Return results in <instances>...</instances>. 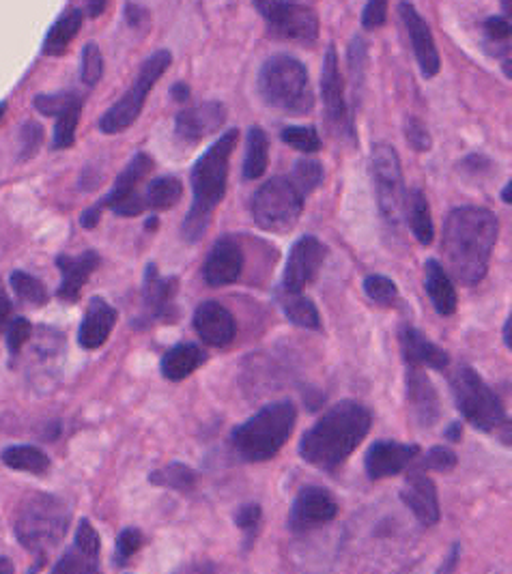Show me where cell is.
<instances>
[{
  "label": "cell",
  "mask_w": 512,
  "mask_h": 574,
  "mask_svg": "<svg viewBox=\"0 0 512 574\" xmlns=\"http://www.w3.org/2000/svg\"><path fill=\"white\" fill-rule=\"evenodd\" d=\"M155 168L153 157L147 153H136L130 164H127L121 175H117L112 190L99 200L104 209H110L121 218H136L142 211L147 209L145 194L138 192V185L145 181V177Z\"/></svg>",
  "instance_id": "12"
},
{
  "label": "cell",
  "mask_w": 512,
  "mask_h": 574,
  "mask_svg": "<svg viewBox=\"0 0 512 574\" xmlns=\"http://www.w3.org/2000/svg\"><path fill=\"white\" fill-rule=\"evenodd\" d=\"M147 231H155V226H158V218H151V220H147Z\"/></svg>",
  "instance_id": "63"
},
{
  "label": "cell",
  "mask_w": 512,
  "mask_h": 574,
  "mask_svg": "<svg viewBox=\"0 0 512 574\" xmlns=\"http://www.w3.org/2000/svg\"><path fill=\"white\" fill-rule=\"evenodd\" d=\"M80 112H82V108H74V110H69V112L61 114L59 119H56L54 132H52V149L63 151V149L74 147Z\"/></svg>",
  "instance_id": "42"
},
{
  "label": "cell",
  "mask_w": 512,
  "mask_h": 574,
  "mask_svg": "<svg viewBox=\"0 0 512 574\" xmlns=\"http://www.w3.org/2000/svg\"><path fill=\"white\" fill-rule=\"evenodd\" d=\"M207 362V353L203 347H198L194 342H179L173 349H168L162 357V377L166 381L179 383L186 377H190L192 372H196Z\"/></svg>",
  "instance_id": "29"
},
{
  "label": "cell",
  "mask_w": 512,
  "mask_h": 574,
  "mask_svg": "<svg viewBox=\"0 0 512 574\" xmlns=\"http://www.w3.org/2000/svg\"><path fill=\"white\" fill-rule=\"evenodd\" d=\"M252 3L274 37L308 48L317 43L319 16L306 3L300 0H252Z\"/></svg>",
  "instance_id": "10"
},
{
  "label": "cell",
  "mask_w": 512,
  "mask_h": 574,
  "mask_svg": "<svg viewBox=\"0 0 512 574\" xmlns=\"http://www.w3.org/2000/svg\"><path fill=\"white\" fill-rule=\"evenodd\" d=\"M500 235V222L485 207H457L448 213L442 233V254L450 276L463 286L485 280Z\"/></svg>",
  "instance_id": "1"
},
{
  "label": "cell",
  "mask_w": 512,
  "mask_h": 574,
  "mask_svg": "<svg viewBox=\"0 0 512 574\" xmlns=\"http://www.w3.org/2000/svg\"><path fill=\"white\" fill-rule=\"evenodd\" d=\"M269 164V140L259 125L248 129L246 157H244V179L254 181L265 175Z\"/></svg>",
  "instance_id": "33"
},
{
  "label": "cell",
  "mask_w": 512,
  "mask_h": 574,
  "mask_svg": "<svg viewBox=\"0 0 512 574\" xmlns=\"http://www.w3.org/2000/svg\"><path fill=\"white\" fill-rule=\"evenodd\" d=\"M420 454L416 443H396V441H377L368 448L364 456V469L368 480L379 482L405 471L414 458Z\"/></svg>",
  "instance_id": "18"
},
{
  "label": "cell",
  "mask_w": 512,
  "mask_h": 574,
  "mask_svg": "<svg viewBox=\"0 0 512 574\" xmlns=\"http://www.w3.org/2000/svg\"><path fill=\"white\" fill-rule=\"evenodd\" d=\"M119 319L117 308H112L104 297H91L87 312H84V319L78 329V344L82 349L95 351L99 347H104L108 342L112 329H115Z\"/></svg>",
  "instance_id": "25"
},
{
  "label": "cell",
  "mask_w": 512,
  "mask_h": 574,
  "mask_svg": "<svg viewBox=\"0 0 512 574\" xmlns=\"http://www.w3.org/2000/svg\"><path fill=\"white\" fill-rule=\"evenodd\" d=\"M99 549H102V542H99L97 529L89 519H82L76 529L74 544L54 564L52 572H99Z\"/></svg>",
  "instance_id": "22"
},
{
  "label": "cell",
  "mask_w": 512,
  "mask_h": 574,
  "mask_svg": "<svg viewBox=\"0 0 512 574\" xmlns=\"http://www.w3.org/2000/svg\"><path fill=\"white\" fill-rule=\"evenodd\" d=\"M239 132L229 129L222 134L213 145L198 157L192 166L190 185H192V205L181 224V235L186 241L196 243L201 239L209 222L213 218V211L222 203L229 188V170H231V155L237 145Z\"/></svg>",
  "instance_id": "3"
},
{
  "label": "cell",
  "mask_w": 512,
  "mask_h": 574,
  "mask_svg": "<svg viewBox=\"0 0 512 574\" xmlns=\"http://www.w3.org/2000/svg\"><path fill=\"white\" fill-rule=\"evenodd\" d=\"M304 200L306 194L293 181V177H274L254 192L250 213L256 226L263 228V231L284 235L293 231V226L300 220Z\"/></svg>",
  "instance_id": "7"
},
{
  "label": "cell",
  "mask_w": 512,
  "mask_h": 574,
  "mask_svg": "<svg viewBox=\"0 0 512 574\" xmlns=\"http://www.w3.org/2000/svg\"><path fill=\"white\" fill-rule=\"evenodd\" d=\"M99 261H102V258L93 250H87L78 256H56V269L61 271V284L59 289H56V297L61 301H69V304L78 301L82 286L89 282L93 271L99 267Z\"/></svg>",
  "instance_id": "26"
},
{
  "label": "cell",
  "mask_w": 512,
  "mask_h": 574,
  "mask_svg": "<svg viewBox=\"0 0 512 574\" xmlns=\"http://www.w3.org/2000/svg\"><path fill=\"white\" fill-rule=\"evenodd\" d=\"M3 463L13 471L33 473V476H44L50 471L52 461L46 452L35 446H9L3 450Z\"/></svg>",
  "instance_id": "34"
},
{
  "label": "cell",
  "mask_w": 512,
  "mask_h": 574,
  "mask_svg": "<svg viewBox=\"0 0 512 574\" xmlns=\"http://www.w3.org/2000/svg\"><path fill=\"white\" fill-rule=\"evenodd\" d=\"M373 426V415L355 400H343L327 409L300 441V456L308 465L334 471L358 450Z\"/></svg>",
  "instance_id": "2"
},
{
  "label": "cell",
  "mask_w": 512,
  "mask_h": 574,
  "mask_svg": "<svg viewBox=\"0 0 512 574\" xmlns=\"http://www.w3.org/2000/svg\"><path fill=\"white\" fill-rule=\"evenodd\" d=\"M82 22H84L82 9H69L67 13H63V16L52 24V28L44 39V54L61 56L69 48V43L74 41V37L78 35Z\"/></svg>",
  "instance_id": "32"
},
{
  "label": "cell",
  "mask_w": 512,
  "mask_h": 574,
  "mask_svg": "<svg viewBox=\"0 0 512 574\" xmlns=\"http://www.w3.org/2000/svg\"><path fill=\"white\" fill-rule=\"evenodd\" d=\"M502 200H504L506 205H512V179L508 181V185L502 190Z\"/></svg>",
  "instance_id": "60"
},
{
  "label": "cell",
  "mask_w": 512,
  "mask_h": 574,
  "mask_svg": "<svg viewBox=\"0 0 512 574\" xmlns=\"http://www.w3.org/2000/svg\"><path fill=\"white\" fill-rule=\"evenodd\" d=\"M106 5H108V0H89V16L97 18L99 13H104Z\"/></svg>",
  "instance_id": "56"
},
{
  "label": "cell",
  "mask_w": 512,
  "mask_h": 574,
  "mask_svg": "<svg viewBox=\"0 0 512 574\" xmlns=\"http://www.w3.org/2000/svg\"><path fill=\"white\" fill-rule=\"evenodd\" d=\"M405 218L411 228V233L422 243V246H431L435 239V226H433V215L429 200H426L424 192L414 188L407 192V203H405Z\"/></svg>",
  "instance_id": "31"
},
{
  "label": "cell",
  "mask_w": 512,
  "mask_h": 574,
  "mask_svg": "<svg viewBox=\"0 0 512 574\" xmlns=\"http://www.w3.org/2000/svg\"><path fill=\"white\" fill-rule=\"evenodd\" d=\"M276 299L287 317L293 325L304 327V329H321V317L317 306L312 304V299H308L300 291H287L284 286L276 291Z\"/></svg>",
  "instance_id": "30"
},
{
  "label": "cell",
  "mask_w": 512,
  "mask_h": 574,
  "mask_svg": "<svg viewBox=\"0 0 512 574\" xmlns=\"http://www.w3.org/2000/svg\"><path fill=\"white\" fill-rule=\"evenodd\" d=\"M371 157H373V177H375L379 211L383 215V220L390 226H398L405 215V203H407L401 160H398L396 149L386 145V142H377Z\"/></svg>",
  "instance_id": "11"
},
{
  "label": "cell",
  "mask_w": 512,
  "mask_h": 574,
  "mask_svg": "<svg viewBox=\"0 0 512 574\" xmlns=\"http://www.w3.org/2000/svg\"><path fill=\"white\" fill-rule=\"evenodd\" d=\"M325 246L323 241L312 235H304L293 243L289 250L287 265H284L282 274V286L287 291H300L304 293L306 286L315 282L321 274L325 263Z\"/></svg>",
  "instance_id": "15"
},
{
  "label": "cell",
  "mask_w": 512,
  "mask_h": 574,
  "mask_svg": "<svg viewBox=\"0 0 512 574\" xmlns=\"http://www.w3.org/2000/svg\"><path fill=\"white\" fill-rule=\"evenodd\" d=\"M401 499L405 501V506L411 510V514L416 516L418 523L424 527H433L439 523V519H442L437 486L420 467L407 473Z\"/></svg>",
  "instance_id": "19"
},
{
  "label": "cell",
  "mask_w": 512,
  "mask_h": 574,
  "mask_svg": "<svg viewBox=\"0 0 512 574\" xmlns=\"http://www.w3.org/2000/svg\"><path fill=\"white\" fill-rule=\"evenodd\" d=\"M31 336H33V325L24 317H16L5 325V340L11 353H18Z\"/></svg>",
  "instance_id": "48"
},
{
  "label": "cell",
  "mask_w": 512,
  "mask_h": 574,
  "mask_svg": "<svg viewBox=\"0 0 512 574\" xmlns=\"http://www.w3.org/2000/svg\"><path fill=\"white\" fill-rule=\"evenodd\" d=\"M338 514L336 497L323 486L308 484L295 495L289 512V529L293 534H304L332 523Z\"/></svg>",
  "instance_id": "14"
},
{
  "label": "cell",
  "mask_w": 512,
  "mask_h": 574,
  "mask_svg": "<svg viewBox=\"0 0 512 574\" xmlns=\"http://www.w3.org/2000/svg\"><path fill=\"white\" fill-rule=\"evenodd\" d=\"M177 291L179 280L160 276L158 265L149 263L142 280V323H175L179 317Z\"/></svg>",
  "instance_id": "13"
},
{
  "label": "cell",
  "mask_w": 512,
  "mask_h": 574,
  "mask_svg": "<svg viewBox=\"0 0 512 574\" xmlns=\"http://www.w3.org/2000/svg\"><path fill=\"white\" fill-rule=\"evenodd\" d=\"M9 284H11L13 293H16L24 301V304L35 306V308H41V306L48 304V291H46L44 282L31 276V274H26V271H20V269L11 271Z\"/></svg>",
  "instance_id": "37"
},
{
  "label": "cell",
  "mask_w": 512,
  "mask_h": 574,
  "mask_svg": "<svg viewBox=\"0 0 512 574\" xmlns=\"http://www.w3.org/2000/svg\"><path fill=\"white\" fill-rule=\"evenodd\" d=\"M183 196V183L175 175L155 177L145 192V203L151 211H168L173 209Z\"/></svg>",
  "instance_id": "36"
},
{
  "label": "cell",
  "mask_w": 512,
  "mask_h": 574,
  "mask_svg": "<svg viewBox=\"0 0 512 574\" xmlns=\"http://www.w3.org/2000/svg\"><path fill=\"white\" fill-rule=\"evenodd\" d=\"M226 106L222 102H205L194 108H186L177 114L175 134L183 142H198L220 132L226 123Z\"/></svg>",
  "instance_id": "23"
},
{
  "label": "cell",
  "mask_w": 512,
  "mask_h": 574,
  "mask_svg": "<svg viewBox=\"0 0 512 574\" xmlns=\"http://www.w3.org/2000/svg\"><path fill=\"white\" fill-rule=\"evenodd\" d=\"M405 138L409 142V147L418 153H426V151H431V147H433L429 129H426V125L416 117L405 119Z\"/></svg>",
  "instance_id": "47"
},
{
  "label": "cell",
  "mask_w": 512,
  "mask_h": 574,
  "mask_svg": "<svg viewBox=\"0 0 512 574\" xmlns=\"http://www.w3.org/2000/svg\"><path fill=\"white\" fill-rule=\"evenodd\" d=\"M398 342H401V351L407 366L444 370L450 364V355L442 347H437L433 340L426 338L416 327L405 325L401 332H398Z\"/></svg>",
  "instance_id": "27"
},
{
  "label": "cell",
  "mask_w": 512,
  "mask_h": 574,
  "mask_svg": "<svg viewBox=\"0 0 512 574\" xmlns=\"http://www.w3.org/2000/svg\"><path fill=\"white\" fill-rule=\"evenodd\" d=\"M454 403L463 418L482 433H493L506 422L502 400L472 366H459L450 379Z\"/></svg>",
  "instance_id": "8"
},
{
  "label": "cell",
  "mask_w": 512,
  "mask_h": 574,
  "mask_svg": "<svg viewBox=\"0 0 512 574\" xmlns=\"http://www.w3.org/2000/svg\"><path fill=\"white\" fill-rule=\"evenodd\" d=\"M424 289L429 293L437 314L452 317V314L457 312L459 306L457 289H454L448 271L439 265V261H435V258H429V261L424 263Z\"/></svg>",
  "instance_id": "28"
},
{
  "label": "cell",
  "mask_w": 512,
  "mask_h": 574,
  "mask_svg": "<svg viewBox=\"0 0 512 574\" xmlns=\"http://www.w3.org/2000/svg\"><path fill=\"white\" fill-rule=\"evenodd\" d=\"M388 3L390 0H368L362 13V26L366 28V31H375V28L386 24Z\"/></svg>",
  "instance_id": "50"
},
{
  "label": "cell",
  "mask_w": 512,
  "mask_h": 574,
  "mask_svg": "<svg viewBox=\"0 0 512 574\" xmlns=\"http://www.w3.org/2000/svg\"><path fill=\"white\" fill-rule=\"evenodd\" d=\"M497 437H500L506 446L512 448V420H506L500 428H497Z\"/></svg>",
  "instance_id": "55"
},
{
  "label": "cell",
  "mask_w": 512,
  "mask_h": 574,
  "mask_svg": "<svg viewBox=\"0 0 512 574\" xmlns=\"http://www.w3.org/2000/svg\"><path fill=\"white\" fill-rule=\"evenodd\" d=\"M102 211H104L102 203H95L93 207L84 209L80 215V224L87 228V231H93V228L99 224V220H102Z\"/></svg>",
  "instance_id": "53"
},
{
  "label": "cell",
  "mask_w": 512,
  "mask_h": 574,
  "mask_svg": "<svg viewBox=\"0 0 512 574\" xmlns=\"http://www.w3.org/2000/svg\"><path fill=\"white\" fill-rule=\"evenodd\" d=\"M407 403L411 418L422 428H431L442 418V403L433 381L426 377L420 366H409L407 370Z\"/></svg>",
  "instance_id": "21"
},
{
  "label": "cell",
  "mask_w": 512,
  "mask_h": 574,
  "mask_svg": "<svg viewBox=\"0 0 512 574\" xmlns=\"http://www.w3.org/2000/svg\"><path fill=\"white\" fill-rule=\"evenodd\" d=\"M3 325H7V317H9V312H11V304H9V297L3 293Z\"/></svg>",
  "instance_id": "61"
},
{
  "label": "cell",
  "mask_w": 512,
  "mask_h": 574,
  "mask_svg": "<svg viewBox=\"0 0 512 574\" xmlns=\"http://www.w3.org/2000/svg\"><path fill=\"white\" fill-rule=\"evenodd\" d=\"M142 544H145V534L136 527H125L115 542V562L119 566H127V562L142 549Z\"/></svg>",
  "instance_id": "44"
},
{
  "label": "cell",
  "mask_w": 512,
  "mask_h": 574,
  "mask_svg": "<svg viewBox=\"0 0 512 574\" xmlns=\"http://www.w3.org/2000/svg\"><path fill=\"white\" fill-rule=\"evenodd\" d=\"M457 463H459V458H457V454H454L450 448H446V446H433L429 452H426V456L422 458L420 469H424V471L448 473V471H452L454 467H457Z\"/></svg>",
  "instance_id": "46"
},
{
  "label": "cell",
  "mask_w": 512,
  "mask_h": 574,
  "mask_svg": "<svg viewBox=\"0 0 512 574\" xmlns=\"http://www.w3.org/2000/svg\"><path fill=\"white\" fill-rule=\"evenodd\" d=\"M69 523L71 508L65 499L50 493H37L20 506L13 519V532L22 547L33 553L39 564H44L65 538Z\"/></svg>",
  "instance_id": "4"
},
{
  "label": "cell",
  "mask_w": 512,
  "mask_h": 574,
  "mask_svg": "<svg viewBox=\"0 0 512 574\" xmlns=\"http://www.w3.org/2000/svg\"><path fill=\"white\" fill-rule=\"evenodd\" d=\"M364 293L368 295V299H373L375 304H379L383 308H392L398 301V295H401L396 282L388 276H383V274L366 276Z\"/></svg>",
  "instance_id": "40"
},
{
  "label": "cell",
  "mask_w": 512,
  "mask_h": 574,
  "mask_svg": "<svg viewBox=\"0 0 512 574\" xmlns=\"http://www.w3.org/2000/svg\"><path fill=\"white\" fill-rule=\"evenodd\" d=\"M485 31L495 41H506L512 37V24L506 18H489L485 22Z\"/></svg>",
  "instance_id": "51"
},
{
  "label": "cell",
  "mask_w": 512,
  "mask_h": 574,
  "mask_svg": "<svg viewBox=\"0 0 512 574\" xmlns=\"http://www.w3.org/2000/svg\"><path fill=\"white\" fill-rule=\"evenodd\" d=\"M13 570H16V568H13V564L9 562V557H7V555L0 557V572H3V574H11Z\"/></svg>",
  "instance_id": "59"
},
{
  "label": "cell",
  "mask_w": 512,
  "mask_h": 574,
  "mask_svg": "<svg viewBox=\"0 0 512 574\" xmlns=\"http://www.w3.org/2000/svg\"><path fill=\"white\" fill-rule=\"evenodd\" d=\"M256 91L267 108L287 117H304L315 108L308 69L289 54L269 56L256 76Z\"/></svg>",
  "instance_id": "5"
},
{
  "label": "cell",
  "mask_w": 512,
  "mask_h": 574,
  "mask_svg": "<svg viewBox=\"0 0 512 574\" xmlns=\"http://www.w3.org/2000/svg\"><path fill=\"white\" fill-rule=\"evenodd\" d=\"M291 177L308 196L323 183V166L319 160H315V157H302V160L293 166Z\"/></svg>",
  "instance_id": "41"
},
{
  "label": "cell",
  "mask_w": 512,
  "mask_h": 574,
  "mask_svg": "<svg viewBox=\"0 0 512 574\" xmlns=\"http://www.w3.org/2000/svg\"><path fill=\"white\" fill-rule=\"evenodd\" d=\"M398 13H401V20H403L407 33H409L411 46H414V54L418 59L422 76L435 78L439 74V67H442V59H439V52H437L429 24L424 22L418 9L411 3H407V0L398 5Z\"/></svg>",
  "instance_id": "20"
},
{
  "label": "cell",
  "mask_w": 512,
  "mask_h": 574,
  "mask_svg": "<svg viewBox=\"0 0 512 574\" xmlns=\"http://www.w3.org/2000/svg\"><path fill=\"white\" fill-rule=\"evenodd\" d=\"M263 519V510L259 504H244L237 512H235V525L244 532L248 538H252V534L259 532V525Z\"/></svg>",
  "instance_id": "49"
},
{
  "label": "cell",
  "mask_w": 512,
  "mask_h": 574,
  "mask_svg": "<svg viewBox=\"0 0 512 574\" xmlns=\"http://www.w3.org/2000/svg\"><path fill=\"white\" fill-rule=\"evenodd\" d=\"M295 422L297 409L291 400L269 403L233 430V448L248 463L269 461L289 441Z\"/></svg>",
  "instance_id": "6"
},
{
  "label": "cell",
  "mask_w": 512,
  "mask_h": 574,
  "mask_svg": "<svg viewBox=\"0 0 512 574\" xmlns=\"http://www.w3.org/2000/svg\"><path fill=\"white\" fill-rule=\"evenodd\" d=\"M125 20L127 24H130L132 28H142V26H147L151 16H149V11L138 5V3H127L125 5Z\"/></svg>",
  "instance_id": "52"
},
{
  "label": "cell",
  "mask_w": 512,
  "mask_h": 574,
  "mask_svg": "<svg viewBox=\"0 0 512 574\" xmlns=\"http://www.w3.org/2000/svg\"><path fill=\"white\" fill-rule=\"evenodd\" d=\"M170 63H173V54H170L168 50L153 52L149 59L140 65L136 80L132 82L130 89H127V93L119 99L117 104H112L104 112V117L99 119L97 123L99 132L121 134L125 132V129H130L138 121L142 108H145L147 95L164 76V71L170 67Z\"/></svg>",
  "instance_id": "9"
},
{
  "label": "cell",
  "mask_w": 512,
  "mask_h": 574,
  "mask_svg": "<svg viewBox=\"0 0 512 574\" xmlns=\"http://www.w3.org/2000/svg\"><path fill=\"white\" fill-rule=\"evenodd\" d=\"M461 435H463L461 422H454V424H450V428L446 430V439H450V441H461Z\"/></svg>",
  "instance_id": "57"
},
{
  "label": "cell",
  "mask_w": 512,
  "mask_h": 574,
  "mask_svg": "<svg viewBox=\"0 0 512 574\" xmlns=\"http://www.w3.org/2000/svg\"><path fill=\"white\" fill-rule=\"evenodd\" d=\"M192 325L198 338L209 347H229L237 334V323L231 310H226L218 301H203L194 312Z\"/></svg>",
  "instance_id": "24"
},
{
  "label": "cell",
  "mask_w": 512,
  "mask_h": 574,
  "mask_svg": "<svg viewBox=\"0 0 512 574\" xmlns=\"http://www.w3.org/2000/svg\"><path fill=\"white\" fill-rule=\"evenodd\" d=\"M170 97H173L177 104H186L188 99H190V89H188V84H181V82L173 84V89H170Z\"/></svg>",
  "instance_id": "54"
},
{
  "label": "cell",
  "mask_w": 512,
  "mask_h": 574,
  "mask_svg": "<svg viewBox=\"0 0 512 574\" xmlns=\"http://www.w3.org/2000/svg\"><path fill=\"white\" fill-rule=\"evenodd\" d=\"M246 256L241 243L233 237H222L213 248L209 250L205 265H203V278L211 289H222V286L235 284L241 274H244Z\"/></svg>",
  "instance_id": "17"
},
{
  "label": "cell",
  "mask_w": 512,
  "mask_h": 574,
  "mask_svg": "<svg viewBox=\"0 0 512 574\" xmlns=\"http://www.w3.org/2000/svg\"><path fill=\"white\" fill-rule=\"evenodd\" d=\"M504 342H506V347H508L510 353H512V314H510L506 325H504Z\"/></svg>",
  "instance_id": "58"
},
{
  "label": "cell",
  "mask_w": 512,
  "mask_h": 574,
  "mask_svg": "<svg viewBox=\"0 0 512 574\" xmlns=\"http://www.w3.org/2000/svg\"><path fill=\"white\" fill-rule=\"evenodd\" d=\"M196 480V471L186 463H168L149 473V484L177 493H192L196 489Z\"/></svg>",
  "instance_id": "35"
},
{
  "label": "cell",
  "mask_w": 512,
  "mask_h": 574,
  "mask_svg": "<svg viewBox=\"0 0 512 574\" xmlns=\"http://www.w3.org/2000/svg\"><path fill=\"white\" fill-rule=\"evenodd\" d=\"M321 95L323 106L327 112V121L340 134L353 136V121L349 114V106L345 99V82L340 76L338 54L336 48L330 46L323 56V71H321Z\"/></svg>",
  "instance_id": "16"
},
{
  "label": "cell",
  "mask_w": 512,
  "mask_h": 574,
  "mask_svg": "<svg viewBox=\"0 0 512 574\" xmlns=\"http://www.w3.org/2000/svg\"><path fill=\"white\" fill-rule=\"evenodd\" d=\"M500 5H502L504 16H506L508 20H512V0H500Z\"/></svg>",
  "instance_id": "62"
},
{
  "label": "cell",
  "mask_w": 512,
  "mask_h": 574,
  "mask_svg": "<svg viewBox=\"0 0 512 574\" xmlns=\"http://www.w3.org/2000/svg\"><path fill=\"white\" fill-rule=\"evenodd\" d=\"M280 138L284 145L293 147L295 151H300L304 155H312L321 151V136L317 134L315 127H306V125H289L284 127L280 132Z\"/></svg>",
  "instance_id": "39"
},
{
  "label": "cell",
  "mask_w": 512,
  "mask_h": 574,
  "mask_svg": "<svg viewBox=\"0 0 512 574\" xmlns=\"http://www.w3.org/2000/svg\"><path fill=\"white\" fill-rule=\"evenodd\" d=\"M104 74V56L99 52L95 43H87L82 50V67H80V78L87 86H95Z\"/></svg>",
  "instance_id": "45"
},
{
  "label": "cell",
  "mask_w": 512,
  "mask_h": 574,
  "mask_svg": "<svg viewBox=\"0 0 512 574\" xmlns=\"http://www.w3.org/2000/svg\"><path fill=\"white\" fill-rule=\"evenodd\" d=\"M33 106L37 112L44 114V117H54L59 119L61 114L82 108V97L76 91H61V93H41L33 99Z\"/></svg>",
  "instance_id": "38"
},
{
  "label": "cell",
  "mask_w": 512,
  "mask_h": 574,
  "mask_svg": "<svg viewBox=\"0 0 512 574\" xmlns=\"http://www.w3.org/2000/svg\"><path fill=\"white\" fill-rule=\"evenodd\" d=\"M44 145V127H41L37 121H26L20 127L18 134V157L20 162L33 160L37 151Z\"/></svg>",
  "instance_id": "43"
}]
</instances>
